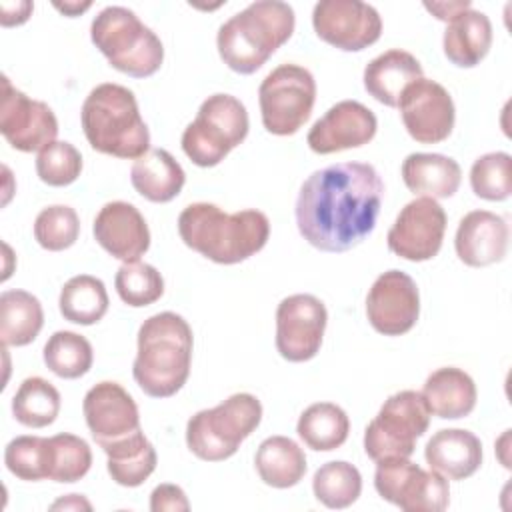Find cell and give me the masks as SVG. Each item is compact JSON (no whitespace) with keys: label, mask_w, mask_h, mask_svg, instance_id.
<instances>
[{"label":"cell","mask_w":512,"mask_h":512,"mask_svg":"<svg viewBox=\"0 0 512 512\" xmlns=\"http://www.w3.org/2000/svg\"><path fill=\"white\" fill-rule=\"evenodd\" d=\"M296 432L308 448L316 452H330L346 442L350 420L338 404L316 402L300 414Z\"/></svg>","instance_id":"obj_31"},{"label":"cell","mask_w":512,"mask_h":512,"mask_svg":"<svg viewBox=\"0 0 512 512\" xmlns=\"http://www.w3.org/2000/svg\"><path fill=\"white\" fill-rule=\"evenodd\" d=\"M294 26L296 16L290 4L280 0H256L218 28L216 48L230 70L254 74L290 40Z\"/></svg>","instance_id":"obj_4"},{"label":"cell","mask_w":512,"mask_h":512,"mask_svg":"<svg viewBox=\"0 0 512 512\" xmlns=\"http://www.w3.org/2000/svg\"><path fill=\"white\" fill-rule=\"evenodd\" d=\"M424 8L426 10H430L438 20H444V22H448V20H452L456 14H460L462 10H468V8H472V4L468 2V0H464V2H424Z\"/></svg>","instance_id":"obj_44"},{"label":"cell","mask_w":512,"mask_h":512,"mask_svg":"<svg viewBox=\"0 0 512 512\" xmlns=\"http://www.w3.org/2000/svg\"><path fill=\"white\" fill-rule=\"evenodd\" d=\"M150 510L152 512H186L190 510V502L186 492L176 484H160L150 494Z\"/></svg>","instance_id":"obj_42"},{"label":"cell","mask_w":512,"mask_h":512,"mask_svg":"<svg viewBox=\"0 0 512 512\" xmlns=\"http://www.w3.org/2000/svg\"><path fill=\"white\" fill-rule=\"evenodd\" d=\"M446 212L434 198H414L396 216L386 242L390 252L410 262L434 258L444 240Z\"/></svg>","instance_id":"obj_15"},{"label":"cell","mask_w":512,"mask_h":512,"mask_svg":"<svg viewBox=\"0 0 512 512\" xmlns=\"http://www.w3.org/2000/svg\"><path fill=\"white\" fill-rule=\"evenodd\" d=\"M44 310L40 300L26 290H4L0 294V338L2 346H26L40 334Z\"/></svg>","instance_id":"obj_30"},{"label":"cell","mask_w":512,"mask_h":512,"mask_svg":"<svg viewBox=\"0 0 512 512\" xmlns=\"http://www.w3.org/2000/svg\"><path fill=\"white\" fill-rule=\"evenodd\" d=\"M34 4L32 2H2V26H18L30 18Z\"/></svg>","instance_id":"obj_43"},{"label":"cell","mask_w":512,"mask_h":512,"mask_svg":"<svg viewBox=\"0 0 512 512\" xmlns=\"http://www.w3.org/2000/svg\"><path fill=\"white\" fill-rule=\"evenodd\" d=\"M370 326L384 336H402L420 316V292L412 276L402 270L382 272L366 294Z\"/></svg>","instance_id":"obj_17"},{"label":"cell","mask_w":512,"mask_h":512,"mask_svg":"<svg viewBox=\"0 0 512 512\" xmlns=\"http://www.w3.org/2000/svg\"><path fill=\"white\" fill-rule=\"evenodd\" d=\"M80 122L88 144L108 156L138 160L150 150V132L136 96L126 86L104 82L86 96Z\"/></svg>","instance_id":"obj_5"},{"label":"cell","mask_w":512,"mask_h":512,"mask_svg":"<svg viewBox=\"0 0 512 512\" xmlns=\"http://www.w3.org/2000/svg\"><path fill=\"white\" fill-rule=\"evenodd\" d=\"M312 492L326 508L342 510L352 506L362 492L360 470L346 460L322 464L312 478Z\"/></svg>","instance_id":"obj_35"},{"label":"cell","mask_w":512,"mask_h":512,"mask_svg":"<svg viewBox=\"0 0 512 512\" xmlns=\"http://www.w3.org/2000/svg\"><path fill=\"white\" fill-rule=\"evenodd\" d=\"M402 180L416 196L450 198L458 192L462 170L460 164L436 152H412L402 162Z\"/></svg>","instance_id":"obj_24"},{"label":"cell","mask_w":512,"mask_h":512,"mask_svg":"<svg viewBox=\"0 0 512 512\" xmlns=\"http://www.w3.org/2000/svg\"><path fill=\"white\" fill-rule=\"evenodd\" d=\"M90 38L112 68L132 78H148L164 62L162 40L124 6L102 8L90 24Z\"/></svg>","instance_id":"obj_6"},{"label":"cell","mask_w":512,"mask_h":512,"mask_svg":"<svg viewBox=\"0 0 512 512\" xmlns=\"http://www.w3.org/2000/svg\"><path fill=\"white\" fill-rule=\"evenodd\" d=\"M508 222L490 210L468 212L456 230V256L472 268L500 262L508 250Z\"/></svg>","instance_id":"obj_21"},{"label":"cell","mask_w":512,"mask_h":512,"mask_svg":"<svg viewBox=\"0 0 512 512\" xmlns=\"http://www.w3.org/2000/svg\"><path fill=\"white\" fill-rule=\"evenodd\" d=\"M326 306L312 294L286 296L276 308V350L288 362L312 360L324 338Z\"/></svg>","instance_id":"obj_13"},{"label":"cell","mask_w":512,"mask_h":512,"mask_svg":"<svg viewBox=\"0 0 512 512\" xmlns=\"http://www.w3.org/2000/svg\"><path fill=\"white\" fill-rule=\"evenodd\" d=\"M96 242L122 262H136L150 248V230L140 210L124 200L106 202L92 226Z\"/></svg>","instance_id":"obj_20"},{"label":"cell","mask_w":512,"mask_h":512,"mask_svg":"<svg viewBox=\"0 0 512 512\" xmlns=\"http://www.w3.org/2000/svg\"><path fill=\"white\" fill-rule=\"evenodd\" d=\"M492 46L490 18L474 8L462 10L444 30V56L460 68H474L480 64Z\"/></svg>","instance_id":"obj_26"},{"label":"cell","mask_w":512,"mask_h":512,"mask_svg":"<svg viewBox=\"0 0 512 512\" xmlns=\"http://www.w3.org/2000/svg\"><path fill=\"white\" fill-rule=\"evenodd\" d=\"M80 172L82 154L74 144L66 140L50 142L36 156V174L48 186H68L78 180Z\"/></svg>","instance_id":"obj_40"},{"label":"cell","mask_w":512,"mask_h":512,"mask_svg":"<svg viewBox=\"0 0 512 512\" xmlns=\"http://www.w3.org/2000/svg\"><path fill=\"white\" fill-rule=\"evenodd\" d=\"M192 328L176 312H158L138 330V352L132 376L140 390L152 398L174 396L190 376Z\"/></svg>","instance_id":"obj_3"},{"label":"cell","mask_w":512,"mask_h":512,"mask_svg":"<svg viewBox=\"0 0 512 512\" xmlns=\"http://www.w3.org/2000/svg\"><path fill=\"white\" fill-rule=\"evenodd\" d=\"M316 100L312 72L298 64H282L266 74L258 88L262 124L270 134L292 136L310 118Z\"/></svg>","instance_id":"obj_10"},{"label":"cell","mask_w":512,"mask_h":512,"mask_svg":"<svg viewBox=\"0 0 512 512\" xmlns=\"http://www.w3.org/2000/svg\"><path fill=\"white\" fill-rule=\"evenodd\" d=\"M418 78H422V66L418 58L400 48L386 50L372 58L366 64L362 76L366 92L390 108H398L402 92Z\"/></svg>","instance_id":"obj_23"},{"label":"cell","mask_w":512,"mask_h":512,"mask_svg":"<svg viewBox=\"0 0 512 512\" xmlns=\"http://www.w3.org/2000/svg\"><path fill=\"white\" fill-rule=\"evenodd\" d=\"M54 448V466L50 480L72 484L84 478L92 466V450L88 442L76 434H56L50 438Z\"/></svg>","instance_id":"obj_41"},{"label":"cell","mask_w":512,"mask_h":512,"mask_svg":"<svg viewBox=\"0 0 512 512\" xmlns=\"http://www.w3.org/2000/svg\"><path fill=\"white\" fill-rule=\"evenodd\" d=\"M60 392L40 376L26 378L12 396L14 418L28 428L50 426L60 414Z\"/></svg>","instance_id":"obj_33"},{"label":"cell","mask_w":512,"mask_h":512,"mask_svg":"<svg viewBox=\"0 0 512 512\" xmlns=\"http://www.w3.org/2000/svg\"><path fill=\"white\" fill-rule=\"evenodd\" d=\"M262 404L250 392H236L214 408L198 410L186 424V446L204 462H222L258 428Z\"/></svg>","instance_id":"obj_7"},{"label":"cell","mask_w":512,"mask_h":512,"mask_svg":"<svg viewBox=\"0 0 512 512\" xmlns=\"http://www.w3.org/2000/svg\"><path fill=\"white\" fill-rule=\"evenodd\" d=\"M378 130L376 114L356 100H342L318 118L306 142L316 154H334L368 144Z\"/></svg>","instance_id":"obj_19"},{"label":"cell","mask_w":512,"mask_h":512,"mask_svg":"<svg viewBox=\"0 0 512 512\" xmlns=\"http://www.w3.org/2000/svg\"><path fill=\"white\" fill-rule=\"evenodd\" d=\"M178 234L204 258L216 264H238L266 246L270 220L252 208L228 214L212 202H194L180 212Z\"/></svg>","instance_id":"obj_2"},{"label":"cell","mask_w":512,"mask_h":512,"mask_svg":"<svg viewBox=\"0 0 512 512\" xmlns=\"http://www.w3.org/2000/svg\"><path fill=\"white\" fill-rule=\"evenodd\" d=\"M430 414L442 420H458L468 416L476 406V384L472 376L456 366L434 370L420 392Z\"/></svg>","instance_id":"obj_25"},{"label":"cell","mask_w":512,"mask_h":512,"mask_svg":"<svg viewBox=\"0 0 512 512\" xmlns=\"http://www.w3.org/2000/svg\"><path fill=\"white\" fill-rule=\"evenodd\" d=\"M80 234V218L74 208L66 204L46 206L38 212L34 220L36 242L50 252H60L70 248Z\"/></svg>","instance_id":"obj_39"},{"label":"cell","mask_w":512,"mask_h":512,"mask_svg":"<svg viewBox=\"0 0 512 512\" xmlns=\"http://www.w3.org/2000/svg\"><path fill=\"white\" fill-rule=\"evenodd\" d=\"M0 132L20 152H40L58 136V120L46 102L32 100L2 76Z\"/></svg>","instance_id":"obj_14"},{"label":"cell","mask_w":512,"mask_h":512,"mask_svg":"<svg viewBox=\"0 0 512 512\" xmlns=\"http://www.w3.org/2000/svg\"><path fill=\"white\" fill-rule=\"evenodd\" d=\"M254 466L260 480L272 488H292L306 474L304 450L288 436H270L260 442Z\"/></svg>","instance_id":"obj_29"},{"label":"cell","mask_w":512,"mask_h":512,"mask_svg":"<svg viewBox=\"0 0 512 512\" xmlns=\"http://www.w3.org/2000/svg\"><path fill=\"white\" fill-rule=\"evenodd\" d=\"M374 488L382 500L406 512H442L450 504L448 478L410 458L376 462Z\"/></svg>","instance_id":"obj_11"},{"label":"cell","mask_w":512,"mask_h":512,"mask_svg":"<svg viewBox=\"0 0 512 512\" xmlns=\"http://www.w3.org/2000/svg\"><path fill=\"white\" fill-rule=\"evenodd\" d=\"M426 464L448 480H464L482 464L480 438L464 428L438 430L424 448Z\"/></svg>","instance_id":"obj_22"},{"label":"cell","mask_w":512,"mask_h":512,"mask_svg":"<svg viewBox=\"0 0 512 512\" xmlns=\"http://www.w3.org/2000/svg\"><path fill=\"white\" fill-rule=\"evenodd\" d=\"M4 464L8 472L20 480H50L54 466L52 440L42 436H16L4 448Z\"/></svg>","instance_id":"obj_36"},{"label":"cell","mask_w":512,"mask_h":512,"mask_svg":"<svg viewBox=\"0 0 512 512\" xmlns=\"http://www.w3.org/2000/svg\"><path fill=\"white\" fill-rule=\"evenodd\" d=\"M312 26L320 40L344 52H360L382 34L378 10L360 0H320L312 10Z\"/></svg>","instance_id":"obj_12"},{"label":"cell","mask_w":512,"mask_h":512,"mask_svg":"<svg viewBox=\"0 0 512 512\" xmlns=\"http://www.w3.org/2000/svg\"><path fill=\"white\" fill-rule=\"evenodd\" d=\"M114 286L120 300L132 308L150 306L164 294L162 274L146 262H124L116 276Z\"/></svg>","instance_id":"obj_37"},{"label":"cell","mask_w":512,"mask_h":512,"mask_svg":"<svg viewBox=\"0 0 512 512\" xmlns=\"http://www.w3.org/2000/svg\"><path fill=\"white\" fill-rule=\"evenodd\" d=\"M44 364L50 372L64 380H76L84 376L94 362L92 344L72 330L54 332L42 350Z\"/></svg>","instance_id":"obj_34"},{"label":"cell","mask_w":512,"mask_h":512,"mask_svg":"<svg viewBox=\"0 0 512 512\" xmlns=\"http://www.w3.org/2000/svg\"><path fill=\"white\" fill-rule=\"evenodd\" d=\"M82 412L100 448L140 430V412L134 398L112 380H102L86 392Z\"/></svg>","instance_id":"obj_18"},{"label":"cell","mask_w":512,"mask_h":512,"mask_svg":"<svg viewBox=\"0 0 512 512\" xmlns=\"http://www.w3.org/2000/svg\"><path fill=\"white\" fill-rule=\"evenodd\" d=\"M92 6V2H84V4H80V2H64V4H60V2H54V8L56 10H60V12H64L66 16H70V18H74V16H78V14H82L84 10H88Z\"/></svg>","instance_id":"obj_46"},{"label":"cell","mask_w":512,"mask_h":512,"mask_svg":"<svg viewBox=\"0 0 512 512\" xmlns=\"http://www.w3.org/2000/svg\"><path fill=\"white\" fill-rule=\"evenodd\" d=\"M52 508H54V510H56V508H88V510H90V502H86V500L82 498V494H68L66 498L54 502Z\"/></svg>","instance_id":"obj_45"},{"label":"cell","mask_w":512,"mask_h":512,"mask_svg":"<svg viewBox=\"0 0 512 512\" xmlns=\"http://www.w3.org/2000/svg\"><path fill=\"white\" fill-rule=\"evenodd\" d=\"M384 182L366 162H340L312 172L296 198V226L322 252H346L372 234Z\"/></svg>","instance_id":"obj_1"},{"label":"cell","mask_w":512,"mask_h":512,"mask_svg":"<svg viewBox=\"0 0 512 512\" xmlns=\"http://www.w3.org/2000/svg\"><path fill=\"white\" fill-rule=\"evenodd\" d=\"M108 462L110 478L126 488H136L144 484V480L156 470V450L152 442L144 436L142 428L102 446Z\"/></svg>","instance_id":"obj_28"},{"label":"cell","mask_w":512,"mask_h":512,"mask_svg":"<svg viewBox=\"0 0 512 512\" xmlns=\"http://www.w3.org/2000/svg\"><path fill=\"white\" fill-rule=\"evenodd\" d=\"M108 292L100 278L90 274L72 276L60 290L58 308L64 320L80 326H92L108 312Z\"/></svg>","instance_id":"obj_32"},{"label":"cell","mask_w":512,"mask_h":512,"mask_svg":"<svg viewBox=\"0 0 512 512\" xmlns=\"http://www.w3.org/2000/svg\"><path fill=\"white\" fill-rule=\"evenodd\" d=\"M398 108L406 132L420 144H438L452 134L454 102L450 92L436 80L422 76L406 86Z\"/></svg>","instance_id":"obj_16"},{"label":"cell","mask_w":512,"mask_h":512,"mask_svg":"<svg viewBox=\"0 0 512 512\" xmlns=\"http://www.w3.org/2000/svg\"><path fill=\"white\" fill-rule=\"evenodd\" d=\"M430 426V410L416 390H400L384 400L364 430V450L374 462L410 458L416 440Z\"/></svg>","instance_id":"obj_9"},{"label":"cell","mask_w":512,"mask_h":512,"mask_svg":"<svg viewBox=\"0 0 512 512\" xmlns=\"http://www.w3.org/2000/svg\"><path fill=\"white\" fill-rule=\"evenodd\" d=\"M472 192L488 202H502L512 194V158L508 152H488L470 168Z\"/></svg>","instance_id":"obj_38"},{"label":"cell","mask_w":512,"mask_h":512,"mask_svg":"<svg viewBox=\"0 0 512 512\" xmlns=\"http://www.w3.org/2000/svg\"><path fill=\"white\" fill-rule=\"evenodd\" d=\"M130 182L134 190L156 204L174 200L186 182L184 168L164 148H152L130 168Z\"/></svg>","instance_id":"obj_27"},{"label":"cell","mask_w":512,"mask_h":512,"mask_svg":"<svg viewBox=\"0 0 512 512\" xmlns=\"http://www.w3.org/2000/svg\"><path fill=\"white\" fill-rule=\"evenodd\" d=\"M246 106L232 94H212L182 132L184 154L200 168L220 164L248 136Z\"/></svg>","instance_id":"obj_8"}]
</instances>
